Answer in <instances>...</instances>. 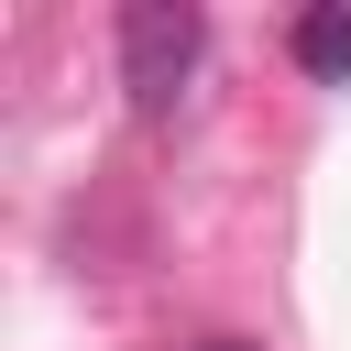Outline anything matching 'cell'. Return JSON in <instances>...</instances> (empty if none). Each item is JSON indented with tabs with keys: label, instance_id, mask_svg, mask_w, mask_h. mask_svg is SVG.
<instances>
[{
	"label": "cell",
	"instance_id": "cell-1",
	"mask_svg": "<svg viewBox=\"0 0 351 351\" xmlns=\"http://www.w3.org/2000/svg\"><path fill=\"white\" fill-rule=\"evenodd\" d=\"M197 55H208V11H197V0H132V11H121V88H132L143 121H165V110L186 99Z\"/></svg>",
	"mask_w": 351,
	"mask_h": 351
},
{
	"label": "cell",
	"instance_id": "cell-3",
	"mask_svg": "<svg viewBox=\"0 0 351 351\" xmlns=\"http://www.w3.org/2000/svg\"><path fill=\"white\" fill-rule=\"evenodd\" d=\"M197 351H252V340H197Z\"/></svg>",
	"mask_w": 351,
	"mask_h": 351
},
{
	"label": "cell",
	"instance_id": "cell-2",
	"mask_svg": "<svg viewBox=\"0 0 351 351\" xmlns=\"http://www.w3.org/2000/svg\"><path fill=\"white\" fill-rule=\"evenodd\" d=\"M296 66H307V77H351V11H340V0L296 11Z\"/></svg>",
	"mask_w": 351,
	"mask_h": 351
}]
</instances>
